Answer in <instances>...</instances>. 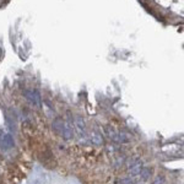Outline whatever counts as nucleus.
Wrapping results in <instances>:
<instances>
[{
	"instance_id": "obj_2",
	"label": "nucleus",
	"mask_w": 184,
	"mask_h": 184,
	"mask_svg": "<svg viewBox=\"0 0 184 184\" xmlns=\"http://www.w3.org/2000/svg\"><path fill=\"white\" fill-rule=\"evenodd\" d=\"M104 131H106L107 136H108L112 141H114V143H118V144L128 143V138H126L123 133H118L117 130H114V129H113L112 126H109V125L104 126Z\"/></svg>"
},
{
	"instance_id": "obj_1",
	"label": "nucleus",
	"mask_w": 184,
	"mask_h": 184,
	"mask_svg": "<svg viewBox=\"0 0 184 184\" xmlns=\"http://www.w3.org/2000/svg\"><path fill=\"white\" fill-rule=\"evenodd\" d=\"M23 96L31 106H33L35 108H41V96L37 90H25Z\"/></svg>"
},
{
	"instance_id": "obj_6",
	"label": "nucleus",
	"mask_w": 184,
	"mask_h": 184,
	"mask_svg": "<svg viewBox=\"0 0 184 184\" xmlns=\"http://www.w3.org/2000/svg\"><path fill=\"white\" fill-rule=\"evenodd\" d=\"M0 141H1V147L4 150H9V149H12L15 141H14V138L10 135V134H2L1 138H0Z\"/></svg>"
},
{
	"instance_id": "obj_5",
	"label": "nucleus",
	"mask_w": 184,
	"mask_h": 184,
	"mask_svg": "<svg viewBox=\"0 0 184 184\" xmlns=\"http://www.w3.org/2000/svg\"><path fill=\"white\" fill-rule=\"evenodd\" d=\"M143 168H144L143 161L139 160V158H136V160H134L131 163L129 164V174H130L131 177L139 176V173H140V171H141Z\"/></svg>"
},
{
	"instance_id": "obj_3",
	"label": "nucleus",
	"mask_w": 184,
	"mask_h": 184,
	"mask_svg": "<svg viewBox=\"0 0 184 184\" xmlns=\"http://www.w3.org/2000/svg\"><path fill=\"white\" fill-rule=\"evenodd\" d=\"M73 124H74V128L78 133V135L80 138H86V124H85V120L81 116H75L74 117V120H73Z\"/></svg>"
},
{
	"instance_id": "obj_9",
	"label": "nucleus",
	"mask_w": 184,
	"mask_h": 184,
	"mask_svg": "<svg viewBox=\"0 0 184 184\" xmlns=\"http://www.w3.org/2000/svg\"><path fill=\"white\" fill-rule=\"evenodd\" d=\"M151 169L150 168H143L141 171H140V173H139V176H140V178L143 179V181H147V179H150V177H151Z\"/></svg>"
},
{
	"instance_id": "obj_7",
	"label": "nucleus",
	"mask_w": 184,
	"mask_h": 184,
	"mask_svg": "<svg viewBox=\"0 0 184 184\" xmlns=\"http://www.w3.org/2000/svg\"><path fill=\"white\" fill-rule=\"evenodd\" d=\"M90 139H91V143L93 144V145H96V146H101L103 144V136L102 134H101V131H97V130L91 131Z\"/></svg>"
},
{
	"instance_id": "obj_10",
	"label": "nucleus",
	"mask_w": 184,
	"mask_h": 184,
	"mask_svg": "<svg viewBox=\"0 0 184 184\" xmlns=\"http://www.w3.org/2000/svg\"><path fill=\"white\" fill-rule=\"evenodd\" d=\"M152 184H164V178L162 176H157Z\"/></svg>"
},
{
	"instance_id": "obj_4",
	"label": "nucleus",
	"mask_w": 184,
	"mask_h": 184,
	"mask_svg": "<svg viewBox=\"0 0 184 184\" xmlns=\"http://www.w3.org/2000/svg\"><path fill=\"white\" fill-rule=\"evenodd\" d=\"M61 136H63V139H64V140H66V141H69V140L74 139V136H75V133H74V128H73V125H71L70 119H68L66 122L63 123Z\"/></svg>"
},
{
	"instance_id": "obj_8",
	"label": "nucleus",
	"mask_w": 184,
	"mask_h": 184,
	"mask_svg": "<svg viewBox=\"0 0 184 184\" xmlns=\"http://www.w3.org/2000/svg\"><path fill=\"white\" fill-rule=\"evenodd\" d=\"M63 120H61L60 118H57L54 122H53V129L59 134V135H61V129H63Z\"/></svg>"
},
{
	"instance_id": "obj_11",
	"label": "nucleus",
	"mask_w": 184,
	"mask_h": 184,
	"mask_svg": "<svg viewBox=\"0 0 184 184\" xmlns=\"http://www.w3.org/2000/svg\"><path fill=\"white\" fill-rule=\"evenodd\" d=\"M120 183L122 184H133V181H131L130 178H126V179H123Z\"/></svg>"
}]
</instances>
